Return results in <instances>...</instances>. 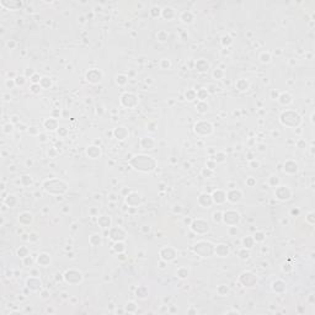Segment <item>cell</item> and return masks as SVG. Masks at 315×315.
I'll return each instance as SVG.
<instances>
[{
  "label": "cell",
  "instance_id": "2",
  "mask_svg": "<svg viewBox=\"0 0 315 315\" xmlns=\"http://www.w3.org/2000/svg\"><path fill=\"white\" fill-rule=\"evenodd\" d=\"M192 229H193L196 233H199V234H203L205 231L209 230V225L207 222H204L202 219H198V220H195L193 224H192Z\"/></svg>",
  "mask_w": 315,
  "mask_h": 315
},
{
  "label": "cell",
  "instance_id": "15",
  "mask_svg": "<svg viewBox=\"0 0 315 315\" xmlns=\"http://www.w3.org/2000/svg\"><path fill=\"white\" fill-rule=\"evenodd\" d=\"M192 19H193V16H192L191 12H182V15H181V20L183 21V22H191Z\"/></svg>",
  "mask_w": 315,
  "mask_h": 315
},
{
  "label": "cell",
  "instance_id": "19",
  "mask_svg": "<svg viewBox=\"0 0 315 315\" xmlns=\"http://www.w3.org/2000/svg\"><path fill=\"white\" fill-rule=\"evenodd\" d=\"M243 243L245 245V247H251L252 245H253V240L251 238H249V236H246V238H244Z\"/></svg>",
  "mask_w": 315,
  "mask_h": 315
},
{
  "label": "cell",
  "instance_id": "27",
  "mask_svg": "<svg viewBox=\"0 0 315 315\" xmlns=\"http://www.w3.org/2000/svg\"><path fill=\"white\" fill-rule=\"evenodd\" d=\"M24 82H25V78H24V76L16 78V84H17V85H22Z\"/></svg>",
  "mask_w": 315,
  "mask_h": 315
},
{
  "label": "cell",
  "instance_id": "21",
  "mask_svg": "<svg viewBox=\"0 0 315 315\" xmlns=\"http://www.w3.org/2000/svg\"><path fill=\"white\" fill-rule=\"evenodd\" d=\"M41 86H43V87H48V86H51V80L48 78H43V79H41Z\"/></svg>",
  "mask_w": 315,
  "mask_h": 315
},
{
  "label": "cell",
  "instance_id": "22",
  "mask_svg": "<svg viewBox=\"0 0 315 315\" xmlns=\"http://www.w3.org/2000/svg\"><path fill=\"white\" fill-rule=\"evenodd\" d=\"M177 274L180 276L181 278H186L187 276H189V271L185 270V268H180V270H178V272H177Z\"/></svg>",
  "mask_w": 315,
  "mask_h": 315
},
{
  "label": "cell",
  "instance_id": "23",
  "mask_svg": "<svg viewBox=\"0 0 315 315\" xmlns=\"http://www.w3.org/2000/svg\"><path fill=\"white\" fill-rule=\"evenodd\" d=\"M197 107H198V111H199V112H202V113H203V112H205V111L208 110V106H207V105H205V103H203V102H201V103H199Z\"/></svg>",
  "mask_w": 315,
  "mask_h": 315
},
{
  "label": "cell",
  "instance_id": "14",
  "mask_svg": "<svg viewBox=\"0 0 315 315\" xmlns=\"http://www.w3.org/2000/svg\"><path fill=\"white\" fill-rule=\"evenodd\" d=\"M19 220H20L21 223H24V224H28V223L32 220V216H31L30 213H22V214L20 216Z\"/></svg>",
  "mask_w": 315,
  "mask_h": 315
},
{
  "label": "cell",
  "instance_id": "12",
  "mask_svg": "<svg viewBox=\"0 0 315 315\" xmlns=\"http://www.w3.org/2000/svg\"><path fill=\"white\" fill-rule=\"evenodd\" d=\"M87 154H89V156L93 158V159H96V158L100 156V149L97 147H90L89 149H87Z\"/></svg>",
  "mask_w": 315,
  "mask_h": 315
},
{
  "label": "cell",
  "instance_id": "29",
  "mask_svg": "<svg viewBox=\"0 0 315 315\" xmlns=\"http://www.w3.org/2000/svg\"><path fill=\"white\" fill-rule=\"evenodd\" d=\"M166 37H168V34H166L165 32H160L159 33V39H160V41H165Z\"/></svg>",
  "mask_w": 315,
  "mask_h": 315
},
{
  "label": "cell",
  "instance_id": "13",
  "mask_svg": "<svg viewBox=\"0 0 315 315\" xmlns=\"http://www.w3.org/2000/svg\"><path fill=\"white\" fill-rule=\"evenodd\" d=\"M49 262H51V259H49V256H48L47 253H42V255H39V257H38V264L39 265L47 266Z\"/></svg>",
  "mask_w": 315,
  "mask_h": 315
},
{
  "label": "cell",
  "instance_id": "1",
  "mask_svg": "<svg viewBox=\"0 0 315 315\" xmlns=\"http://www.w3.org/2000/svg\"><path fill=\"white\" fill-rule=\"evenodd\" d=\"M137 158H138V159L142 161V164L134 165V166H135V169H138V170H142V171H150V170H153V169H154V166H155V161L153 160L150 156L138 155Z\"/></svg>",
  "mask_w": 315,
  "mask_h": 315
},
{
  "label": "cell",
  "instance_id": "7",
  "mask_svg": "<svg viewBox=\"0 0 315 315\" xmlns=\"http://www.w3.org/2000/svg\"><path fill=\"white\" fill-rule=\"evenodd\" d=\"M284 171H287L288 174H294L298 171V165L294 161H287L284 164Z\"/></svg>",
  "mask_w": 315,
  "mask_h": 315
},
{
  "label": "cell",
  "instance_id": "11",
  "mask_svg": "<svg viewBox=\"0 0 315 315\" xmlns=\"http://www.w3.org/2000/svg\"><path fill=\"white\" fill-rule=\"evenodd\" d=\"M163 250L166 251V256L163 257L164 260L170 261V260H174V259H175V256H176V252H175L174 249H171V247H164Z\"/></svg>",
  "mask_w": 315,
  "mask_h": 315
},
{
  "label": "cell",
  "instance_id": "31",
  "mask_svg": "<svg viewBox=\"0 0 315 315\" xmlns=\"http://www.w3.org/2000/svg\"><path fill=\"white\" fill-rule=\"evenodd\" d=\"M196 95H197V94H195L193 91H192V93L190 91V93H189V100H193V99L196 97Z\"/></svg>",
  "mask_w": 315,
  "mask_h": 315
},
{
  "label": "cell",
  "instance_id": "20",
  "mask_svg": "<svg viewBox=\"0 0 315 315\" xmlns=\"http://www.w3.org/2000/svg\"><path fill=\"white\" fill-rule=\"evenodd\" d=\"M164 16H165V17H168V19H170V17H172V16H174V11H172V9H171V7H165V9H164Z\"/></svg>",
  "mask_w": 315,
  "mask_h": 315
},
{
  "label": "cell",
  "instance_id": "28",
  "mask_svg": "<svg viewBox=\"0 0 315 315\" xmlns=\"http://www.w3.org/2000/svg\"><path fill=\"white\" fill-rule=\"evenodd\" d=\"M207 94V91L205 90H201L199 93H197V95H198V97L201 99V100H204V95Z\"/></svg>",
  "mask_w": 315,
  "mask_h": 315
},
{
  "label": "cell",
  "instance_id": "4",
  "mask_svg": "<svg viewBox=\"0 0 315 315\" xmlns=\"http://www.w3.org/2000/svg\"><path fill=\"white\" fill-rule=\"evenodd\" d=\"M276 196H277V198H279V199H288L291 197V191L288 190L287 187L281 186L276 190Z\"/></svg>",
  "mask_w": 315,
  "mask_h": 315
},
{
  "label": "cell",
  "instance_id": "5",
  "mask_svg": "<svg viewBox=\"0 0 315 315\" xmlns=\"http://www.w3.org/2000/svg\"><path fill=\"white\" fill-rule=\"evenodd\" d=\"M86 78H87V80H90L91 82H97L101 80V73L99 70H96V69H93V70H90L86 74Z\"/></svg>",
  "mask_w": 315,
  "mask_h": 315
},
{
  "label": "cell",
  "instance_id": "32",
  "mask_svg": "<svg viewBox=\"0 0 315 315\" xmlns=\"http://www.w3.org/2000/svg\"><path fill=\"white\" fill-rule=\"evenodd\" d=\"M118 79H120L121 84H124V82H126V76H118V78H117V80H118Z\"/></svg>",
  "mask_w": 315,
  "mask_h": 315
},
{
  "label": "cell",
  "instance_id": "17",
  "mask_svg": "<svg viewBox=\"0 0 315 315\" xmlns=\"http://www.w3.org/2000/svg\"><path fill=\"white\" fill-rule=\"evenodd\" d=\"M45 124H46V127H47L48 129H55L57 128V121L51 120V118L45 122Z\"/></svg>",
  "mask_w": 315,
  "mask_h": 315
},
{
  "label": "cell",
  "instance_id": "24",
  "mask_svg": "<svg viewBox=\"0 0 315 315\" xmlns=\"http://www.w3.org/2000/svg\"><path fill=\"white\" fill-rule=\"evenodd\" d=\"M115 250L116 251H122V250H124V247H123V244H121V243H117L115 245Z\"/></svg>",
  "mask_w": 315,
  "mask_h": 315
},
{
  "label": "cell",
  "instance_id": "25",
  "mask_svg": "<svg viewBox=\"0 0 315 315\" xmlns=\"http://www.w3.org/2000/svg\"><path fill=\"white\" fill-rule=\"evenodd\" d=\"M270 59H271V57H270L268 53H267V54L264 53V54L261 55V60H262V62H270Z\"/></svg>",
  "mask_w": 315,
  "mask_h": 315
},
{
  "label": "cell",
  "instance_id": "9",
  "mask_svg": "<svg viewBox=\"0 0 315 315\" xmlns=\"http://www.w3.org/2000/svg\"><path fill=\"white\" fill-rule=\"evenodd\" d=\"M115 135L117 137V139H121V141H123V139L127 138V135H128V132H127V129L124 128V127H118L117 129H115Z\"/></svg>",
  "mask_w": 315,
  "mask_h": 315
},
{
  "label": "cell",
  "instance_id": "30",
  "mask_svg": "<svg viewBox=\"0 0 315 315\" xmlns=\"http://www.w3.org/2000/svg\"><path fill=\"white\" fill-rule=\"evenodd\" d=\"M39 91V84L38 85H33L32 86V93H38Z\"/></svg>",
  "mask_w": 315,
  "mask_h": 315
},
{
  "label": "cell",
  "instance_id": "8",
  "mask_svg": "<svg viewBox=\"0 0 315 315\" xmlns=\"http://www.w3.org/2000/svg\"><path fill=\"white\" fill-rule=\"evenodd\" d=\"M213 199H214V202H217V203H223L226 199V195L223 191L218 190L213 193Z\"/></svg>",
  "mask_w": 315,
  "mask_h": 315
},
{
  "label": "cell",
  "instance_id": "16",
  "mask_svg": "<svg viewBox=\"0 0 315 315\" xmlns=\"http://www.w3.org/2000/svg\"><path fill=\"white\" fill-rule=\"evenodd\" d=\"M99 223L100 224H101L103 228H107V226H110V223H111V220H110V218L108 217H106V216H103V217H101L99 219Z\"/></svg>",
  "mask_w": 315,
  "mask_h": 315
},
{
  "label": "cell",
  "instance_id": "3",
  "mask_svg": "<svg viewBox=\"0 0 315 315\" xmlns=\"http://www.w3.org/2000/svg\"><path fill=\"white\" fill-rule=\"evenodd\" d=\"M224 222L228 224H236L239 222V214L235 211H228L224 213Z\"/></svg>",
  "mask_w": 315,
  "mask_h": 315
},
{
  "label": "cell",
  "instance_id": "18",
  "mask_svg": "<svg viewBox=\"0 0 315 315\" xmlns=\"http://www.w3.org/2000/svg\"><path fill=\"white\" fill-rule=\"evenodd\" d=\"M17 255H19L20 257H27L28 256V250L26 247H21L17 250Z\"/></svg>",
  "mask_w": 315,
  "mask_h": 315
},
{
  "label": "cell",
  "instance_id": "6",
  "mask_svg": "<svg viewBox=\"0 0 315 315\" xmlns=\"http://www.w3.org/2000/svg\"><path fill=\"white\" fill-rule=\"evenodd\" d=\"M214 251H216L217 255L224 257L229 253V247H228V245H225V244H219V245H217V247H216V250Z\"/></svg>",
  "mask_w": 315,
  "mask_h": 315
},
{
  "label": "cell",
  "instance_id": "26",
  "mask_svg": "<svg viewBox=\"0 0 315 315\" xmlns=\"http://www.w3.org/2000/svg\"><path fill=\"white\" fill-rule=\"evenodd\" d=\"M255 240H256V241H261V240H264V234H262V233L255 234Z\"/></svg>",
  "mask_w": 315,
  "mask_h": 315
},
{
  "label": "cell",
  "instance_id": "10",
  "mask_svg": "<svg viewBox=\"0 0 315 315\" xmlns=\"http://www.w3.org/2000/svg\"><path fill=\"white\" fill-rule=\"evenodd\" d=\"M27 286H28V288L36 291L38 288H41V281H38L37 278H30V279H27Z\"/></svg>",
  "mask_w": 315,
  "mask_h": 315
}]
</instances>
